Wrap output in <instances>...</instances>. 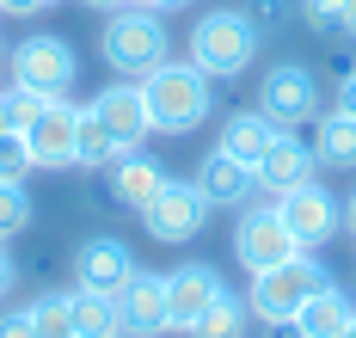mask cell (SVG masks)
Returning a JSON list of instances; mask_svg holds the SVG:
<instances>
[{
	"instance_id": "10",
	"label": "cell",
	"mask_w": 356,
	"mask_h": 338,
	"mask_svg": "<svg viewBox=\"0 0 356 338\" xmlns=\"http://www.w3.org/2000/svg\"><path fill=\"white\" fill-rule=\"evenodd\" d=\"M25 148H31L37 166H74L80 160V105H68V92L62 99H43V111L25 123Z\"/></svg>"
},
{
	"instance_id": "3",
	"label": "cell",
	"mask_w": 356,
	"mask_h": 338,
	"mask_svg": "<svg viewBox=\"0 0 356 338\" xmlns=\"http://www.w3.org/2000/svg\"><path fill=\"white\" fill-rule=\"evenodd\" d=\"M99 56H105L117 74H136L142 80L147 68L166 62V25L154 6H117L111 25L99 31Z\"/></svg>"
},
{
	"instance_id": "7",
	"label": "cell",
	"mask_w": 356,
	"mask_h": 338,
	"mask_svg": "<svg viewBox=\"0 0 356 338\" xmlns=\"http://www.w3.org/2000/svg\"><path fill=\"white\" fill-rule=\"evenodd\" d=\"M295 252H307V246H301L295 227L277 216V203H264V209H246V216H240V227H234V259L246 264L252 277L270 271V264H283V259H295Z\"/></svg>"
},
{
	"instance_id": "23",
	"label": "cell",
	"mask_w": 356,
	"mask_h": 338,
	"mask_svg": "<svg viewBox=\"0 0 356 338\" xmlns=\"http://www.w3.org/2000/svg\"><path fill=\"white\" fill-rule=\"evenodd\" d=\"M246 320H252V307H246L240 296H227V289H221V296L203 307V320L191 326V338H246V332H252Z\"/></svg>"
},
{
	"instance_id": "8",
	"label": "cell",
	"mask_w": 356,
	"mask_h": 338,
	"mask_svg": "<svg viewBox=\"0 0 356 338\" xmlns=\"http://www.w3.org/2000/svg\"><path fill=\"white\" fill-rule=\"evenodd\" d=\"M203 216H209L203 191L191 185V179H172V185L142 209V227H147V240H160V246H184V240L203 234Z\"/></svg>"
},
{
	"instance_id": "33",
	"label": "cell",
	"mask_w": 356,
	"mask_h": 338,
	"mask_svg": "<svg viewBox=\"0 0 356 338\" xmlns=\"http://www.w3.org/2000/svg\"><path fill=\"white\" fill-rule=\"evenodd\" d=\"M13 283H19V264L6 259V246H0V301H6V289H13Z\"/></svg>"
},
{
	"instance_id": "12",
	"label": "cell",
	"mask_w": 356,
	"mask_h": 338,
	"mask_svg": "<svg viewBox=\"0 0 356 338\" xmlns=\"http://www.w3.org/2000/svg\"><path fill=\"white\" fill-rule=\"evenodd\" d=\"M136 271H142L136 252H129L123 240H111V234H92V240L74 252V277H80V289H99V296H117Z\"/></svg>"
},
{
	"instance_id": "6",
	"label": "cell",
	"mask_w": 356,
	"mask_h": 338,
	"mask_svg": "<svg viewBox=\"0 0 356 338\" xmlns=\"http://www.w3.org/2000/svg\"><path fill=\"white\" fill-rule=\"evenodd\" d=\"M277 203V216H283L289 227H295V240L314 252V246H325L338 227H344V203L332 197V191L320 185V179H307V185H289V191H277L270 197Z\"/></svg>"
},
{
	"instance_id": "29",
	"label": "cell",
	"mask_w": 356,
	"mask_h": 338,
	"mask_svg": "<svg viewBox=\"0 0 356 338\" xmlns=\"http://www.w3.org/2000/svg\"><path fill=\"white\" fill-rule=\"evenodd\" d=\"M246 19L258 25V31H264V38H270V31H277V25L289 19V0H252V6H246Z\"/></svg>"
},
{
	"instance_id": "15",
	"label": "cell",
	"mask_w": 356,
	"mask_h": 338,
	"mask_svg": "<svg viewBox=\"0 0 356 338\" xmlns=\"http://www.w3.org/2000/svg\"><path fill=\"white\" fill-rule=\"evenodd\" d=\"M314 166H320V154L307 148L301 136L277 129V142L264 148V160H258L252 172H258V191H264V197H277V191H289V185H307V179H314Z\"/></svg>"
},
{
	"instance_id": "16",
	"label": "cell",
	"mask_w": 356,
	"mask_h": 338,
	"mask_svg": "<svg viewBox=\"0 0 356 338\" xmlns=\"http://www.w3.org/2000/svg\"><path fill=\"white\" fill-rule=\"evenodd\" d=\"M215 296H221V271H209V264L172 271V277H166V320H172V332H191Z\"/></svg>"
},
{
	"instance_id": "21",
	"label": "cell",
	"mask_w": 356,
	"mask_h": 338,
	"mask_svg": "<svg viewBox=\"0 0 356 338\" xmlns=\"http://www.w3.org/2000/svg\"><path fill=\"white\" fill-rule=\"evenodd\" d=\"M314 154H320V166H356V117L325 111L314 123Z\"/></svg>"
},
{
	"instance_id": "32",
	"label": "cell",
	"mask_w": 356,
	"mask_h": 338,
	"mask_svg": "<svg viewBox=\"0 0 356 338\" xmlns=\"http://www.w3.org/2000/svg\"><path fill=\"white\" fill-rule=\"evenodd\" d=\"M258 338H307V332H301L295 320H264V332H258Z\"/></svg>"
},
{
	"instance_id": "34",
	"label": "cell",
	"mask_w": 356,
	"mask_h": 338,
	"mask_svg": "<svg viewBox=\"0 0 356 338\" xmlns=\"http://www.w3.org/2000/svg\"><path fill=\"white\" fill-rule=\"evenodd\" d=\"M92 13H117V6H136V0H86Z\"/></svg>"
},
{
	"instance_id": "31",
	"label": "cell",
	"mask_w": 356,
	"mask_h": 338,
	"mask_svg": "<svg viewBox=\"0 0 356 338\" xmlns=\"http://www.w3.org/2000/svg\"><path fill=\"white\" fill-rule=\"evenodd\" d=\"M49 0H0V13H13V19H37Z\"/></svg>"
},
{
	"instance_id": "1",
	"label": "cell",
	"mask_w": 356,
	"mask_h": 338,
	"mask_svg": "<svg viewBox=\"0 0 356 338\" xmlns=\"http://www.w3.org/2000/svg\"><path fill=\"white\" fill-rule=\"evenodd\" d=\"M136 86H142L147 117H154L160 136H191V129L215 111V86H209V74H203L197 62H172V56H166V62L147 68Z\"/></svg>"
},
{
	"instance_id": "5",
	"label": "cell",
	"mask_w": 356,
	"mask_h": 338,
	"mask_svg": "<svg viewBox=\"0 0 356 338\" xmlns=\"http://www.w3.org/2000/svg\"><path fill=\"white\" fill-rule=\"evenodd\" d=\"M258 111L270 117V123H283V129L314 123L320 117V80H314V68H301V62L270 68V74L258 80Z\"/></svg>"
},
{
	"instance_id": "20",
	"label": "cell",
	"mask_w": 356,
	"mask_h": 338,
	"mask_svg": "<svg viewBox=\"0 0 356 338\" xmlns=\"http://www.w3.org/2000/svg\"><path fill=\"white\" fill-rule=\"evenodd\" d=\"M74 338H123L117 296H99V289H74Z\"/></svg>"
},
{
	"instance_id": "11",
	"label": "cell",
	"mask_w": 356,
	"mask_h": 338,
	"mask_svg": "<svg viewBox=\"0 0 356 338\" xmlns=\"http://www.w3.org/2000/svg\"><path fill=\"white\" fill-rule=\"evenodd\" d=\"M117 314H123V338H166L172 332V320H166V277L136 271L117 289Z\"/></svg>"
},
{
	"instance_id": "30",
	"label": "cell",
	"mask_w": 356,
	"mask_h": 338,
	"mask_svg": "<svg viewBox=\"0 0 356 338\" xmlns=\"http://www.w3.org/2000/svg\"><path fill=\"white\" fill-rule=\"evenodd\" d=\"M0 338H37L31 307H19V314H0Z\"/></svg>"
},
{
	"instance_id": "24",
	"label": "cell",
	"mask_w": 356,
	"mask_h": 338,
	"mask_svg": "<svg viewBox=\"0 0 356 338\" xmlns=\"http://www.w3.org/2000/svg\"><path fill=\"white\" fill-rule=\"evenodd\" d=\"M117 154H129V148H123V142L105 129V117L92 111V105H80V160H74V166H92V172H105Z\"/></svg>"
},
{
	"instance_id": "19",
	"label": "cell",
	"mask_w": 356,
	"mask_h": 338,
	"mask_svg": "<svg viewBox=\"0 0 356 338\" xmlns=\"http://www.w3.org/2000/svg\"><path fill=\"white\" fill-rule=\"evenodd\" d=\"M277 129H283V123H270L264 111H234L227 123H221V142H215V148H227L234 160L258 166V160H264V148L277 142Z\"/></svg>"
},
{
	"instance_id": "17",
	"label": "cell",
	"mask_w": 356,
	"mask_h": 338,
	"mask_svg": "<svg viewBox=\"0 0 356 338\" xmlns=\"http://www.w3.org/2000/svg\"><path fill=\"white\" fill-rule=\"evenodd\" d=\"M92 111L105 117V129L123 142V148H142L147 136H154V117H147L142 86H105V92L92 99Z\"/></svg>"
},
{
	"instance_id": "9",
	"label": "cell",
	"mask_w": 356,
	"mask_h": 338,
	"mask_svg": "<svg viewBox=\"0 0 356 338\" xmlns=\"http://www.w3.org/2000/svg\"><path fill=\"white\" fill-rule=\"evenodd\" d=\"M80 74V62H74V49L62 38H25L13 49V86H31L43 99H62Z\"/></svg>"
},
{
	"instance_id": "35",
	"label": "cell",
	"mask_w": 356,
	"mask_h": 338,
	"mask_svg": "<svg viewBox=\"0 0 356 338\" xmlns=\"http://www.w3.org/2000/svg\"><path fill=\"white\" fill-rule=\"evenodd\" d=\"M136 6H154V13H166V6H184V0H136Z\"/></svg>"
},
{
	"instance_id": "37",
	"label": "cell",
	"mask_w": 356,
	"mask_h": 338,
	"mask_svg": "<svg viewBox=\"0 0 356 338\" xmlns=\"http://www.w3.org/2000/svg\"><path fill=\"white\" fill-rule=\"evenodd\" d=\"M344 338H356V320H350V326H344Z\"/></svg>"
},
{
	"instance_id": "28",
	"label": "cell",
	"mask_w": 356,
	"mask_h": 338,
	"mask_svg": "<svg viewBox=\"0 0 356 338\" xmlns=\"http://www.w3.org/2000/svg\"><path fill=\"white\" fill-rule=\"evenodd\" d=\"M332 74H338V111L356 117V56H338V62H332Z\"/></svg>"
},
{
	"instance_id": "18",
	"label": "cell",
	"mask_w": 356,
	"mask_h": 338,
	"mask_svg": "<svg viewBox=\"0 0 356 338\" xmlns=\"http://www.w3.org/2000/svg\"><path fill=\"white\" fill-rule=\"evenodd\" d=\"M356 320V307L350 296L338 289V283H325V289H314V296L301 301V314H295V326L307 338H344V326Z\"/></svg>"
},
{
	"instance_id": "4",
	"label": "cell",
	"mask_w": 356,
	"mask_h": 338,
	"mask_svg": "<svg viewBox=\"0 0 356 338\" xmlns=\"http://www.w3.org/2000/svg\"><path fill=\"white\" fill-rule=\"evenodd\" d=\"M325 283H332V277H325V264L307 259V252H295V259H283V264H270V271H258V277H252L246 307L258 314V320H295V314H301V301L314 296V289H325Z\"/></svg>"
},
{
	"instance_id": "2",
	"label": "cell",
	"mask_w": 356,
	"mask_h": 338,
	"mask_svg": "<svg viewBox=\"0 0 356 338\" xmlns=\"http://www.w3.org/2000/svg\"><path fill=\"white\" fill-rule=\"evenodd\" d=\"M264 49V31L252 25L240 6H215L191 25V62L203 68L209 80H234L252 68V56Z\"/></svg>"
},
{
	"instance_id": "13",
	"label": "cell",
	"mask_w": 356,
	"mask_h": 338,
	"mask_svg": "<svg viewBox=\"0 0 356 338\" xmlns=\"http://www.w3.org/2000/svg\"><path fill=\"white\" fill-rule=\"evenodd\" d=\"M166 185H172V172H166L160 160L136 154V148L117 154V160L105 166V197H111V203H123V209H147Z\"/></svg>"
},
{
	"instance_id": "26",
	"label": "cell",
	"mask_w": 356,
	"mask_h": 338,
	"mask_svg": "<svg viewBox=\"0 0 356 338\" xmlns=\"http://www.w3.org/2000/svg\"><path fill=\"white\" fill-rule=\"evenodd\" d=\"M31 197H25V185H19V179H0V246H6V240H13V234H25V227H31Z\"/></svg>"
},
{
	"instance_id": "25",
	"label": "cell",
	"mask_w": 356,
	"mask_h": 338,
	"mask_svg": "<svg viewBox=\"0 0 356 338\" xmlns=\"http://www.w3.org/2000/svg\"><path fill=\"white\" fill-rule=\"evenodd\" d=\"M31 326L37 338H74V296H37L31 301Z\"/></svg>"
},
{
	"instance_id": "27",
	"label": "cell",
	"mask_w": 356,
	"mask_h": 338,
	"mask_svg": "<svg viewBox=\"0 0 356 338\" xmlns=\"http://www.w3.org/2000/svg\"><path fill=\"white\" fill-rule=\"evenodd\" d=\"M37 160L25 148V129H0V179H19L25 185V172H31Z\"/></svg>"
},
{
	"instance_id": "14",
	"label": "cell",
	"mask_w": 356,
	"mask_h": 338,
	"mask_svg": "<svg viewBox=\"0 0 356 338\" xmlns=\"http://www.w3.org/2000/svg\"><path fill=\"white\" fill-rule=\"evenodd\" d=\"M191 185L203 191V203H209V209H246L252 191H258V172H252L246 160H234L227 148H215V154H203V166H197V179H191Z\"/></svg>"
},
{
	"instance_id": "22",
	"label": "cell",
	"mask_w": 356,
	"mask_h": 338,
	"mask_svg": "<svg viewBox=\"0 0 356 338\" xmlns=\"http://www.w3.org/2000/svg\"><path fill=\"white\" fill-rule=\"evenodd\" d=\"M295 13L307 19V31L325 43L356 38V0H295Z\"/></svg>"
},
{
	"instance_id": "36",
	"label": "cell",
	"mask_w": 356,
	"mask_h": 338,
	"mask_svg": "<svg viewBox=\"0 0 356 338\" xmlns=\"http://www.w3.org/2000/svg\"><path fill=\"white\" fill-rule=\"evenodd\" d=\"M344 222H350V234H356V191H350V203H344Z\"/></svg>"
}]
</instances>
